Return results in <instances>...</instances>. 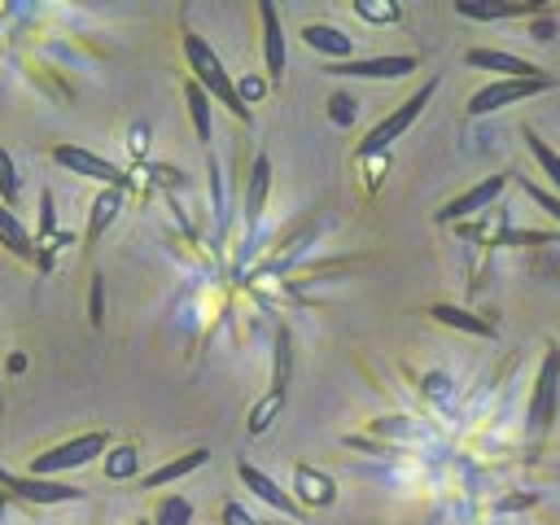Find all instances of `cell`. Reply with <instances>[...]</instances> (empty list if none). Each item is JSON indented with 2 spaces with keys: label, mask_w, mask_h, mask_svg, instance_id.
<instances>
[{
  "label": "cell",
  "mask_w": 560,
  "mask_h": 525,
  "mask_svg": "<svg viewBox=\"0 0 560 525\" xmlns=\"http://www.w3.org/2000/svg\"><path fill=\"white\" fill-rule=\"evenodd\" d=\"M9 372H26V354H13L9 359Z\"/></svg>",
  "instance_id": "obj_36"
},
{
  "label": "cell",
  "mask_w": 560,
  "mask_h": 525,
  "mask_svg": "<svg viewBox=\"0 0 560 525\" xmlns=\"http://www.w3.org/2000/svg\"><path fill=\"white\" fill-rule=\"evenodd\" d=\"M223 525H258L241 503H223Z\"/></svg>",
  "instance_id": "obj_35"
},
{
  "label": "cell",
  "mask_w": 560,
  "mask_h": 525,
  "mask_svg": "<svg viewBox=\"0 0 560 525\" xmlns=\"http://www.w3.org/2000/svg\"><path fill=\"white\" fill-rule=\"evenodd\" d=\"M267 192H271V158L258 153L254 158V171H249V188H245V223L258 228L262 210H267Z\"/></svg>",
  "instance_id": "obj_16"
},
{
  "label": "cell",
  "mask_w": 560,
  "mask_h": 525,
  "mask_svg": "<svg viewBox=\"0 0 560 525\" xmlns=\"http://www.w3.org/2000/svg\"><path fill=\"white\" fill-rule=\"evenodd\" d=\"M289 372H293V337H289V328H280L276 332V376H271V385L289 389Z\"/></svg>",
  "instance_id": "obj_26"
},
{
  "label": "cell",
  "mask_w": 560,
  "mask_h": 525,
  "mask_svg": "<svg viewBox=\"0 0 560 525\" xmlns=\"http://www.w3.org/2000/svg\"><path fill=\"white\" fill-rule=\"evenodd\" d=\"M258 525H271V521H258Z\"/></svg>",
  "instance_id": "obj_38"
},
{
  "label": "cell",
  "mask_w": 560,
  "mask_h": 525,
  "mask_svg": "<svg viewBox=\"0 0 560 525\" xmlns=\"http://www.w3.org/2000/svg\"><path fill=\"white\" fill-rule=\"evenodd\" d=\"M433 92H438V79H429V83H424L416 96H407V101H402L394 114H385V118H381V122H376V127H372V131L359 140V158H376V153H385V149H389V144H394V140H398V136H402V131H407V127L420 118V109L433 101Z\"/></svg>",
  "instance_id": "obj_3"
},
{
  "label": "cell",
  "mask_w": 560,
  "mask_h": 525,
  "mask_svg": "<svg viewBox=\"0 0 560 525\" xmlns=\"http://www.w3.org/2000/svg\"><path fill=\"white\" fill-rule=\"evenodd\" d=\"M0 245L9 249V254H18V258H35V236L22 228V219L13 214V210H4L0 206Z\"/></svg>",
  "instance_id": "obj_21"
},
{
  "label": "cell",
  "mask_w": 560,
  "mask_h": 525,
  "mask_svg": "<svg viewBox=\"0 0 560 525\" xmlns=\"http://www.w3.org/2000/svg\"><path fill=\"white\" fill-rule=\"evenodd\" d=\"M105 477H109V481L136 477V446H114V451H105Z\"/></svg>",
  "instance_id": "obj_27"
},
{
  "label": "cell",
  "mask_w": 560,
  "mask_h": 525,
  "mask_svg": "<svg viewBox=\"0 0 560 525\" xmlns=\"http://www.w3.org/2000/svg\"><path fill=\"white\" fill-rule=\"evenodd\" d=\"M0 486L9 490V499H22V503H79L83 490L70 486V481H57V477H13L0 468Z\"/></svg>",
  "instance_id": "obj_7"
},
{
  "label": "cell",
  "mask_w": 560,
  "mask_h": 525,
  "mask_svg": "<svg viewBox=\"0 0 560 525\" xmlns=\"http://www.w3.org/2000/svg\"><path fill=\"white\" fill-rule=\"evenodd\" d=\"M328 114H332V122H350V114H354V101H350L346 92H337V96L328 101Z\"/></svg>",
  "instance_id": "obj_32"
},
{
  "label": "cell",
  "mask_w": 560,
  "mask_h": 525,
  "mask_svg": "<svg viewBox=\"0 0 560 525\" xmlns=\"http://www.w3.org/2000/svg\"><path fill=\"white\" fill-rule=\"evenodd\" d=\"M512 184V171H499V175H486L481 184H472V188H464L459 197H451L433 219L438 223H455V219H468V214H477V210H486L503 188Z\"/></svg>",
  "instance_id": "obj_9"
},
{
  "label": "cell",
  "mask_w": 560,
  "mask_h": 525,
  "mask_svg": "<svg viewBox=\"0 0 560 525\" xmlns=\"http://www.w3.org/2000/svg\"><path fill=\"white\" fill-rule=\"evenodd\" d=\"M140 525H153V521H140Z\"/></svg>",
  "instance_id": "obj_39"
},
{
  "label": "cell",
  "mask_w": 560,
  "mask_h": 525,
  "mask_svg": "<svg viewBox=\"0 0 560 525\" xmlns=\"http://www.w3.org/2000/svg\"><path fill=\"white\" fill-rule=\"evenodd\" d=\"M52 223H57V214H52V192H44V197H39V241L52 236Z\"/></svg>",
  "instance_id": "obj_33"
},
{
  "label": "cell",
  "mask_w": 560,
  "mask_h": 525,
  "mask_svg": "<svg viewBox=\"0 0 560 525\" xmlns=\"http://www.w3.org/2000/svg\"><path fill=\"white\" fill-rule=\"evenodd\" d=\"M420 66L411 52H389V57H350V61H324V74L332 79H402Z\"/></svg>",
  "instance_id": "obj_6"
},
{
  "label": "cell",
  "mask_w": 560,
  "mask_h": 525,
  "mask_svg": "<svg viewBox=\"0 0 560 525\" xmlns=\"http://www.w3.org/2000/svg\"><path fill=\"white\" fill-rule=\"evenodd\" d=\"M105 451H109V438H105L101 429L79 433V438H70V442H57V446L39 451V455L31 459V477H57V472L83 468L92 455H105Z\"/></svg>",
  "instance_id": "obj_2"
},
{
  "label": "cell",
  "mask_w": 560,
  "mask_h": 525,
  "mask_svg": "<svg viewBox=\"0 0 560 525\" xmlns=\"http://www.w3.org/2000/svg\"><path fill=\"white\" fill-rule=\"evenodd\" d=\"M512 179H516V184L525 188V197H529V201H534L538 210H547V214H551V219L560 223V197H556L551 188H542V184H534L529 175H512Z\"/></svg>",
  "instance_id": "obj_28"
},
{
  "label": "cell",
  "mask_w": 560,
  "mask_h": 525,
  "mask_svg": "<svg viewBox=\"0 0 560 525\" xmlns=\"http://www.w3.org/2000/svg\"><path fill=\"white\" fill-rule=\"evenodd\" d=\"M525 149L534 153L538 171L547 175V184H551V188H556V197H560V153H556V149H551V144H547V140H542L534 127H525Z\"/></svg>",
  "instance_id": "obj_23"
},
{
  "label": "cell",
  "mask_w": 560,
  "mask_h": 525,
  "mask_svg": "<svg viewBox=\"0 0 560 525\" xmlns=\"http://www.w3.org/2000/svg\"><path fill=\"white\" fill-rule=\"evenodd\" d=\"M547 88H556L551 74H538V79H494V83L477 88L464 109H468L472 118H486V114H494V109H503V105H516V101H525V96H538V92H547Z\"/></svg>",
  "instance_id": "obj_4"
},
{
  "label": "cell",
  "mask_w": 560,
  "mask_h": 525,
  "mask_svg": "<svg viewBox=\"0 0 560 525\" xmlns=\"http://www.w3.org/2000/svg\"><path fill=\"white\" fill-rule=\"evenodd\" d=\"M284 394H289V389H276V385H271V389H267V394H262V398L249 407L245 429H249L254 438H258V433H267V429L276 424V416H280V407H284Z\"/></svg>",
  "instance_id": "obj_22"
},
{
  "label": "cell",
  "mask_w": 560,
  "mask_h": 525,
  "mask_svg": "<svg viewBox=\"0 0 560 525\" xmlns=\"http://www.w3.org/2000/svg\"><path fill=\"white\" fill-rule=\"evenodd\" d=\"M302 44H306V48H315V52H324V57H328V66H332V61H350V52H354L350 35H346L341 26H324V22L302 26Z\"/></svg>",
  "instance_id": "obj_15"
},
{
  "label": "cell",
  "mask_w": 560,
  "mask_h": 525,
  "mask_svg": "<svg viewBox=\"0 0 560 525\" xmlns=\"http://www.w3.org/2000/svg\"><path fill=\"white\" fill-rule=\"evenodd\" d=\"M429 315H433L438 324H446V328H459V332H472V337H494V324H490V319H481V315H472V311H464V306L433 302V306H429Z\"/></svg>",
  "instance_id": "obj_18"
},
{
  "label": "cell",
  "mask_w": 560,
  "mask_h": 525,
  "mask_svg": "<svg viewBox=\"0 0 560 525\" xmlns=\"http://www.w3.org/2000/svg\"><path fill=\"white\" fill-rule=\"evenodd\" d=\"M258 22H262V61H267V79L280 83L284 79V31H280V13L271 0H258Z\"/></svg>",
  "instance_id": "obj_12"
},
{
  "label": "cell",
  "mask_w": 560,
  "mask_h": 525,
  "mask_svg": "<svg viewBox=\"0 0 560 525\" xmlns=\"http://www.w3.org/2000/svg\"><path fill=\"white\" fill-rule=\"evenodd\" d=\"M210 192H214V214L223 223V179H219V158H210Z\"/></svg>",
  "instance_id": "obj_34"
},
{
  "label": "cell",
  "mask_w": 560,
  "mask_h": 525,
  "mask_svg": "<svg viewBox=\"0 0 560 525\" xmlns=\"http://www.w3.org/2000/svg\"><path fill=\"white\" fill-rule=\"evenodd\" d=\"M88 319L101 328V319H105V280L101 276H92V293H88Z\"/></svg>",
  "instance_id": "obj_30"
},
{
  "label": "cell",
  "mask_w": 560,
  "mask_h": 525,
  "mask_svg": "<svg viewBox=\"0 0 560 525\" xmlns=\"http://www.w3.org/2000/svg\"><path fill=\"white\" fill-rule=\"evenodd\" d=\"M206 464H210V451H206V446H197V451H188V455H175V459H166L162 468H153V472L144 477V490L171 486V481H179V477H188V472H197V468H206Z\"/></svg>",
  "instance_id": "obj_17"
},
{
  "label": "cell",
  "mask_w": 560,
  "mask_h": 525,
  "mask_svg": "<svg viewBox=\"0 0 560 525\" xmlns=\"http://www.w3.org/2000/svg\"><path fill=\"white\" fill-rule=\"evenodd\" d=\"M184 57H188V79H197L206 92H210V101H219L228 114H236L241 122H249V109L241 105V96H236V83H232V74L223 70V61H219V52L201 39V35H192V31H184Z\"/></svg>",
  "instance_id": "obj_1"
},
{
  "label": "cell",
  "mask_w": 560,
  "mask_h": 525,
  "mask_svg": "<svg viewBox=\"0 0 560 525\" xmlns=\"http://www.w3.org/2000/svg\"><path fill=\"white\" fill-rule=\"evenodd\" d=\"M184 101H188V118H192V127H197V140L201 144H210V136H214V127H210V92L197 83V79H188L184 83Z\"/></svg>",
  "instance_id": "obj_20"
},
{
  "label": "cell",
  "mask_w": 560,
  "mask_h": 525,
  "mask_svg": "<svg viewBox=\"0 0 560 525\" xmlns=\"http://www.w3.org/2000/svg\"><path fill=\"white\" fill-rule=\"evenodd\" d=\"M293 499L302 503V508H328L332 499H337V486H332V477H324L319 468H311V464H298L293 468Z\"/></svg>",
  "instance_id": "obj_14"
},
{
  "label": "cell",
  "mask_w": 560,
  "mask_h": 525,
  "mask_svg": "<svg viewBox=\"0 0 560 525\" xmlns=\"http://www.w3.org/2000/svg\"><path fill=\"white\" fill-rule=\"evenodd\" d=\"M556 407H560V350L547 346L542 354V368L534 376V394H529V433L542 438L556 420Z\"/></svg>",
  "instance_id": "obj_5"
},
{
  "label": "cell",
  "mask_w": 560,
  "mask_h": 525,
  "mask_svg": "<svg viewBox=\"0 0 560 525\" xmlns=\"http://www.w3.org/2000/svg\"><path fill=\"white\" fill-rule=\"evenodd\" d=\"M236 472H241V481H245V490H254V499H262L267 508H276V512H284V516H302V503L289 494V490H280L262 468H254V464H236Z\"/></svg>",
  "instance_id": "obj_13"
},
{
  "label": "cell",
  "mask_w": 560,
  "mask_h": 525,
  "mask_svg": "<svg viewBox=\"0 0 560 525\" xmlns=\"http://www.w3.org/2000/svg\"><path fill=\"white\" fill-rule=\"evenodd\" d=\"M118 210H122V188H101L92 197V210H88V245L101 241V232L118 219Z\"/></svg>",
  "instance_id": "obj_19"
},
{
  "label": "cell",
  "mask_w": 560,
  "mask_h": 525,
  "mask_svg": "<svg viewBox=\"0 0 560 525\" xmlns=\"http://www.w3.org/2000/svg\"><path fill=\"white\" fill-rule=\"evenodd\" d=\"M464 61H468L472 70H494L499 79H538V74H547V70H538L534 61H525V57H516V52H503V48H468Z\"/></svg>",
  "instance_id": "obj_10"
},
{
  "label": "cell",
  "mask_w": 560,
  "mask_h": 525,
  "mask_svg": "<svg viewBox=\"0 0 560 525\" xmlns=\"http://www.w3.org/2000/svg\"><path fill=\"white\" fill-rule=\"evenodd\" d=\"M0 407H4V394H0Z\"/></svg>",
  "instance_id": "obj_40"
},
{
  "label": "cell",
  "mask_w": 560,
  "mask_h": 525,
  "mask_svg": "<svg viewBox=\"0 0 560 525\" xmlns=\"http://www.w3.org/2000/svg\"><path fill=\"white\" fill-rule=\"evenodd\" d=\"M459 18L472 22H503V18H534L542 13V0H455Z\"/></svg>",
  "instance_id": "obj_11"
},
{
  "label": "cell",
  "mask_w": 560,
  "mask_h": 525,
  "mask_svg": "<svg viewBox=\"0 0 560 525\" xmlns=\"http://www.w3.org/2000/svg\"><path fill=\"white\" fill-rule=\"evenodd\" d=\"M4 503H9V490L0 486V516H4Z\"/></svg>",
  "instance_id": "obj_37"
},
{
  "label": "cell",
  "mask_w": 560,
  "mask_h": 525,
  "mask_svg": "<svg viewBox=\"0 0 560 525\" xmlns=\"http://www.w3.org/2000/svg\"><path fill=\"white\" fill-rule=\"evenodd\" d=\"M354 13H359L363 22H398V18H402L398 4H376V0H359Z\"/></svg>",
  "instance_id": "obj_29"
},
{
  "label": "cell",
  "mask_w": 560,
  "mask_h": 525,
  "mask_svg": "<svg viewBox=\"0 0 560 525\" xmlns=\"http://www.w3.org/2000/svg\"><path fill=\"white\" fill-rule=\"evenodd\" d=\"M18 201H22V179H18V166H13L9 149L0 144V206L13 210Z\"/></svg>",
  "instance_id": "obj_24"
},
{
  "label": "cell",
  "mask_w": 560,
  "mask_h": 525,
  "mask_svg": "<svg viewBox=\"0 0 560 525\" xmlns=\"http://www.w3.org/2000/svg\"><path fill=\"white\" fill-rule=\"evenodd\" d=\"M153 525H192V503L184 494H166L153 512Z\"/></svg>",
  "instance_id": "obj_25"
},
{
  "label": "cell",
  "mask_w": 560,
  "mask_h": 525,
  "mask_svg": "<svg viewBox=\"0 0 560 525\" xmlns=\"http://www.w3.org/2000/svg\"><path fill=\"white\" fill-rule=\"evenodd\" d=\"M262 88H267V83H262V79H254V74H249L245 83H236V96H241V105L249 109V105H254V101L262 96Z\"/></svg>",
  "instance_id": "obj_31"
},
{
  "label": "cell",
  "mask_w": 560,
  "mask_h": 525,
  "mask_svg": "<svg viewBox=\"0 0 560 525\" xmlns=\"http://www.w3.org/2000/svg\"><path fill=\"white\" fill-rule=\"evenodd\" d=\"M52 162L66 166V171H74V175H88V179H96V184H105V188H127V175H122L114 162H105L101 153H92V149L57 144V149H52Z\"/></svg>",
  "instance_id": "obj_8"
}]
</instances>
